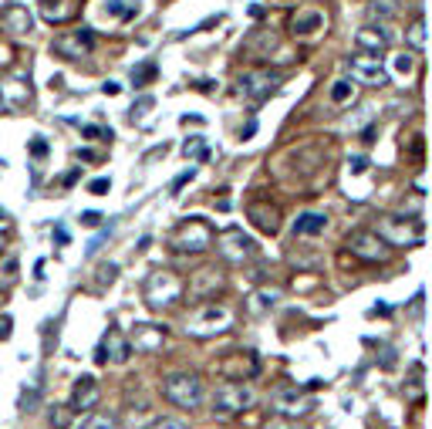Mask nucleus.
<instances>
[{
  "label": "nucleus",
  "instance_id": "nucleus-1",
  "mask_svg": "<svg viewBox=\"0 0 432 429\" xmlns=\"http://www.w3.org/2000/svg\"><path fill=\"white\" fill-rule=\"evenodd\" d=\"M253 402H257V392L250 389L243 379H227L223 386H216V392H213V412L227 416V419L247 412Z\"/></svg>",
  "mask_w": 432,
  "mask_h": 429
},
{
  "label": "nucleus",
  "instance_id": "nucleus-2",
  "mask_svg": "<svg viewBox=\"0 0 432 429\" xmlns=\"http://www.w3.org/2000/svg\"><path fill=\"white\" fill-rule=\"evenodd\" d=\"M280 81H284V78H280L277 72H267V68H250V72H243V75L236 78V95H240V98H247V102H253V105H260V102H267L277 88H280Z\"/></svg>",
  "mask_w": 432,
  "mask_h": 429
},
{
  "label": "nucleus",
  "instance_id": "nucleus-3",
  "mask_svg": "<svg viewBox=\"0 0 432 429\" xmlns=\"http://www.w3.org/2000/svg\"><path fill=\"white\" fill-rule=\"evenodd\" d=\"M162 395H166L172 406H179V409H199L206 392H203L199 375L179 372V375H169V379L162 382Z\"/></svg>",
  "mask_w": 432,
  "mask_h": 429
},
{
  "label": "nucleus",
  "instance_id": "nucleus-4",
  "mask_svg": "<svg viewBox=\"0 0 432 429\" xmlns=\"http://www.w3.org/2000/svg\"><path fill=\"white\" fill-rule=\"evenodd\" d=\"M142 294H146V305H149V308H169V305H176V301H179L183 284H179V277H176V274L156 271V274H149V277H146Z\"/></svg>",
  "mask_w": 432,
  "mask_h": 429
},
{
  "label": "nucleus",
  "instance_id": "nucleus-5",
  "mask_svg": "<svg viewBox=\"0 0 432 429\" xmlns=\"http://www.w3.org/2000/svg\"><path fill=\"white\" fill-rule=\"evenodd\" d=\"M230 321H234L230 308H223V305H203V308L190 318V335H196V338L220 335V331L230 328Z\"/></svg>",
  "mask_w": 432,
  "mask_h": 429
},
{
  "label": "nucleus",
  "instance_id": "nucleus-6",
  "mask_svg": "<svg viewBox=\"0 0 432 429\" xmlns=\"http://www.w3.org/2000/svg\"><path fill=\"white\" fill-rule=\"evenodd\" d=\"M176 250H183V254H199V250H209V243H213V230L199 220V217H193V220H186L176 234H172V240H169Z\"/></svg>",
  "mask_w": 432,
  "mask_h": 429
},
{
  "label": "nucleus",
  "instance_id": "nucleus-7",
  "mask_svg": "<svg viewBox=\"0 0 432 429\" xmlns=\"http://www.w3.org/2000/svg\"><path fill=\"white\" fill-rule=\"evenodd\" d=\"M378 236L392 247H409V243H422V227L419 220H398V217H385L382 227H378Z\"/></svg>",
  "mask_w": 432,
  "mask_h": 429
},
{
  "label": "nucleus",
  "instance_id": "nucleus-8",
  "mask_svg": "<svg viewBox=\"0 0 432 429\" xmlns=\"http://www.w3.org/2000/svg\"><path fill=\"white\" fill-rule=\"evenodd\" d=\"M348 250H352L354 257L368 261V264L389 257V243H385L378 234H368V230H354V234H348Z\"/></svg>",
  "mask_w": 432,
  "mask_h": 429
},
{
  "label": "nucleus",
  "instance_id": "nucleus-9",
  "mask_svg": "<svg viewBox=\"0 0 432 429\" xmlns=\"http://www.w3.org/2000/svg\"><path fill=\"white\" fill-rule=\"evenodd\" d=\"M348 68H352V78L358 81V85H372V88L389 85V75H385L378 54H358V58L348 61Z\"/></svg>",
  "mask_w": 432,
  "mask_h": 429
},
{
  "label": "nucleus",
  "instance_id": "nucleus-10",
  "mask_svg": "<svg viewBox=\"0 0 432 429\" xmlns=\"http://www.w3.org/2000/svg\"><path fill=\"white\" fill-rule=\"evenodd\" d=\"M220 254L227 257V261H250L253 254H257V243H253V236H247L243 230H227V234L220 236Z\"/></svg>",
  "mask_w": 432,
  "mask_h": 429
},
{
  "label": "nucleus",
  "instance_id": "nucleus-11",
  "mask_svg": "<svg viewBox=\"0 0 432 429\" xmlns=\"http://www.w3.org/2000/svg\"><path fill=\"white\" fill-rule=\"evenodd\" d=\"M128 355H132V345H128V338L118 331V328H109L105 331V338H102V345L95 351V358H98V365H105L109 358L122 365V362H128Z\"/></svg>",
  "mask_w": 432,
  "mask_h": 429
},
{
  "label": "nucleus",
  "instance_id": "nucleus-12",
  "mask_svg": "<svg viewBox=\"0 0 432 429\" xmlns=\"http://www.w3.org/2000/svg\"><path fill=\"white\" fill-rule=\"evenodd\" d=\"M91 47H95V34L88 28H81L75 34H58L54 38V51L61 58H84V54H91Z\"/></svg>",
  "mask_w": 432,
  "mask_h": 429
},
{
  "label": "nucleus",
  "instance_id": "nucleus-13",
  "mask_svg": "<svg viewBox=\"0 0 432 429\" xmlns=\"http://www.w3.org/2000/svg\"><path fill=\"white\" fill-rule=\"evenodd\" d=\"M274 409L277 412H287V416H301L311 409V399L301 389H277L274 392Z\"/></svg>",
  "mask_w": 432,
  "mask_h": 429
},
{
  "label": "nucleus",
  "instance_id": "nucleus-14",
  "mask_svg": "<svg viewBox=\"0 0 432 429\" xmlns=\"http://www.w3.org/2000/svg\"><path fill=\"white\" fill-rule=\"evenodd\" d=\"M247 217H250L253 227L264 230V234H277V230H280V213H277V206H271V203H250V206H247Z\"/></svg>",
  "mask_w": 432,
  "mask_h": 429
},
{
  "label": "nucleus",
  "instance_id": "nucleus-15",
  "mask_svg": "<svg viewBox=\"0 0 432 429\" xmlns=\"http://www.w3.org/2000/svg\"><path fill=\"white\" fill-rule=\"evenodd\" d=\"M98 379L95 375H81L78 382H75V392H71V409H95V402H98Z\"/></svg>",
  "mask_w": 432,
  "mask_h": 429
},
{
  "label": "nucleus",
  "instance_id": "nucleus-16",
  "mask_svg": "<svg viewBox=\"0 0 432 429\" xmlns=\"http://www.w3.org/2000/svg\"><path fill=\"white\" fill-rule=\"evenodd\" d=\"M0 28L10 31V34H27V31H31V14H27V7H21V3L3 7V14H0Z\"/></svg>",
  "mask_w": 432,
  "mask_h": 429
},
{
  "label": "nucleus",
  "instance_id": "nucleus-17",
  "mask_svg": "<svg viewBox=\"0 0 432 429\" xmlns=\"http://www.w3.org/2000/svg\"><path fill=\"white\" fill-rule=\"evenodd\" d=\"M78 14V0H44L41 3V17L47 24H65Z\"/></svg>",
  "mask_w": 432,
  "mask_h": 429
},
{
  "label": "nucleus",
  "instance_id": "nucleus-18",
  "mask_svg": "<svg viewBox=\"0 0 432 429\" xmlns=\"http://www.w3.org/2000/svg\"><path fill=\"white\" fill-rule=\"evenodd\" d=\"M223 284V277L216 271H199L196 274V280L190 284V298L193 301H206V298H213L216 294V287Z\"/></svg>",
  "mask_w": 432,
  "mask_h": 429
},
{
  "label": "nucleus",
  "instance_id": "nucleus-19",
  "mask_svg": "<svg viewBox=\"0 0 432 429\" xmlns=\"http://www.w3.org/2000/svg\"><path fill=\"white\" fill-rule=\"evenodd\" d=\"M162 338H166V331H162V328H152V324H139L128 345H135V351H156L159 345H162Z\"/></svg>",
  "mask_w": 432,
  "mask_h": 429
},
{
  "label": "nucleus",
  "instance_id": "nucleus-20",
  "mask_svg": "<svg viewBox=\"0 0 432 429\" xmlns=\"http://www.w3.org/2000/svg\"><path fill=\"white\" fill-rule=\"evenodd\" d=\"M328 230V217L324 213H315V210H308V213H301L297 220H294V234L297 236H317Z\"/></svg>",
  "mask_w": 432,
  "mask_h": 429
},
{
  "label": "nucleus",
  "instance_id": "nucleus-21",
  "mask_svg": "<svg viewBox=\"0 0 432 429\" xmlns=\"http://www.w3.org/2000/svg\"><path fill=\"white\" fill-rule=\"evenodd\" d=\"M389 41H392V34L382 31V28H378V31H375V28H365V31L354 34V44H358V47H368L372 54H382V51L389 47Z\"/></svg>",
  "mask_w": 432,
  "mask_h": 429
},
{
  "label": "nucleus",
  "instance_id": "nucleus-22",
  "mask_svg": "<svg viewBox=\"0 0 432 429\" xmlns=\"http://www.w3.org/2000/svg\"><path fill=\"white\" fill-rule=\"evenodd\" d=\"M291 28H294V34H315L324 28V14L321 10H297Z\"/></svg>",
  "mask_w": 432,
  "mask_h": 429
},
{
  "label": "nucleus",
  "instance_id": "nucleus-23",
  "mask_svg": "<svg viewBox=\"0 0 432 429\" xmlns=\"http://www.w3.org/2000/svg\"><path fill=\"white\" fill-rule=\"evenodd\" d=\"M78 429H122L112 412H88L78 423Z\"/></svg>",
  "mask_w": 432,
  "mask_h": 429
},
{
  "label": "nucleus",
  "instance_id": "nucleus-24",
  "mask_svg": "<svg viewBox=\"0 0 432 429\" xmlns=\"http://www.w3.org/2000/svg\"><path fill=\"white\" fill-rule=\"evenodd\" d=\"M274 47H277V38L271 34V31L260 34V41H247V44H243V51H250V54H257V58H267Z\"/></svg>",
  "mask_w": 432,
  "mask_h": 429
},
{
  "label": "nucleus",
  "instance_id": "nucleus-25",
  "mask_svg": "<svg viewBox=\"0 0 432 429\" xmlns=\"http://www.w3.org/2000/svg\"><path fill=\"white\" fill-rule=\"evenodd\" d=\"M409 41H412V47H419V51L426 47V21H422V17L409 28Z\"/></svg>",
  "mask_w": 432,
  "mask_h": 429
},
{
  "label": "nucleus",
  "instance_id": "nucleus-26",
  "mask_svg": "<svg viewBox=\"0 0 432 429\" xmlns=\"http://www.w3.org/2000/svg\"><path fill=\"white\" fill-rule=\"evenodd\" d=\"M348 98H352V81H334V88H331V102L341 105V102H348Z\"/></svg>",
  "mask_w": 432,
  "mask_h": 429
},
{
  "label": "nucleus",
  "instance_id": "nucleus-27",
  "mask_svg": "<svg viewBox=\"0 0 432 429\" xmlns=\"http://www.w3.org/2000/svg\"><path fill=\"white\" fill-rule=\"evenodd\" d=\"M372 14H375V17H395L398 7H395V0H375V3H372Z\"/></svg>",
  "mask_w": 432,
  "mask_h": 429
},
{
  "label": "nucleus",
  "instance_id": "nucleus-28",
  "mask_svg": "<svg viewBox=\"0 0 432 429\" xmlns=\"http://www.w3.org/2000/svg\"><path fill=\"white\" fill-rule=\"evenodd\" d=\"M146 429H186V423L176 419V416H159L156 423H149Z\"/></svg>",
  "mask_w": 432,
  "mask_h": 429
},
{
  "label": "nucleus",
  "instance_id": "nucleus-29",
  "mask_svg": "<svg viewBox=\"0 0 432 429\" xmlns=\"http://www.w3.org/2000/svg\"><path fill=\"white\" fill-rule=\"evenodd\" d=\"M14 271H17V261L14 257H7L3 261V274H0V284L7 287V284H14Z\"/></svg>",
  "mask_w": 432,
  "mask_h": 429
},
{
  "label": "nucleus",
  "instance_id": "nucleus-30",
  "mask_svg": "<svg viewBox=\"0 0 432 429\" xmlns=\"http://www.w3.org/2000/svg\"><path fill=\"white\" fill-rule=\"evenodd\" d=\"M156 75V65H146V68H139V72H132V81L135 85H146V81Z\"/></svg>",
  "mask_w": 432,
  "mask_h": 429
},
{
  "label": "nucleus",
  "instance_id": "nucleus-31",
  "mask_svg": "<svg viewBox=\"0 0 432 429\" xmlns=\"http://www.w3.org/2000/svg\"><path fill=\"white\" fill-rule=\"evenodd\" d=\"M183 153H186V156H199V159H206V149H203V139H193V142H186V146H183Z\"/></svg>",
  "mask_w": 432,
  "mask_h": 429
},
{
  "label": "nucleus",
  "instance_id": "nucleus-32",
  "mask_svg": "<svg viewBox=\"0 0 432 429\" xmlns=\"http://www.w3.org/2000/svg\"><path fill=\"white\" fill-rule=\"evenodd\" d=\"M81 227H102V213H95V210L81 213Z\"/></svg>",
  "mask_w": 432,
  "mask_h": 429
},
{
  "label": "nucleus",
  "instance_id": "nucleus-33",
  "mask_svg": "<svg viewBox=\"0 0 432 429\" xmlns=\"http://www.w3.org/2000/svg\"><path fill=\"white\" fill-rule=\"evenodd\" d=\"M109 186H112L109 179H91V183H88V193L102 196V193H109Z\"/></svg>",
  "mask_w": 432,
  "mask_h": 429
},
{
  "label": "nucleus",
  "instance_id": "nucleus-34",
  "mask_svg": "<svg viewBox=\"0 0 432 429\" xmlns=\"http://www.w3.org/2000/svg\"><path fill=\"white\" fill-rule=\"evenodd\" d=\"M395 68H398L402 75H409V72H412V54H398V58H395Z\"/></svg>",
  "mask_w": 432,
  "mask_h": 429
},
{
  "label": "nucleus",
  "instance_id": "nucleus-35",
  "mask_svg": "<svg viewBox=\"0 0 432 429\" xmlns=\"http://www.w3.org/2000/svg\"><path fill=\"white\" fill-rule=\"evenodd\" d=\"M193 176H196V169H186V173H183V176H179V179L172 183V193H176V190H183V186H186V183H190Z\"/></svg>",
  "mask_w": 432,
  "mask_h": 429
},
{
  "label": "nucleus",
  "instance_id": "nucleus-36",
  "mask_svg": "<svg viewBox=\"0 0 432 429\" xmlns=\"http://www.w3.org/2000/svg\"><path fill=\"white\" fill-rule=\"evenodd\" d=\"M51 423H54L58 429H61V426H68V409H58V412L51 416Z\"/></svg>",
  "mask_w": 432,
  "mask_h": 429
},
{
  "label": "nucleus",
  "instance_id": "nucleus-37",
  "mask_svg": "<svg viewBox=\"0 0 432 429\" xmlns=\"http://www.w3.org/2000/svg\"><path fill=\"white\" fill-rule=\"evenodd\" d=\"M348 166H352V173H365V169H368V159H365V156H354Z\"/></svg>",
  "mask_w": 432,
  "mask_h": 429
},
{
  "label": "nucleus",
  "instance_id": "nucleus-38",
  "mask_svg": "<svg viewBox=\"0 0 432 429\" xmlns=\"http://www.w3.org/2000/svg\"><path fill=\"white\" fill-rule=\"evenodd\" d=\"M81 132H84L88 139H98V135H112V132H102V129H95V125H84Z\"/></svg>",
  "mask_w": 432,
  "mask_h": 429
},
{
  "label": "nucleus",
  "instance_id": "nucleus-39",
  "mask_svg": "<svg viewBox=\"0 0 432 429\" xmlns=\"http://www.w3.org/2000/svg\"><path fill=\"white\" fill-rule=\"evenodd\" d=\"M10 335V318H0V342Z\"/></svg>",
  "mask_w": 432,
  "mask_h": 429
},
{
  "label": "nucleus",
  "instance_id": "nucleus-40",
  "mask_svg": "<svg viewBox=\"0 0 432 429\" xmlns=\"http://www.w3.org/2000/svg\"><path fill=\"white\" fill-rule=\"evenodd\" d=\"M102 91H105V95H118L122 88H118L115 81H105V85H102Z\"/></svg>",
  "mask_w": 432,
  "mask_h": 429
},
{
  "label": "nucleus",
  "instance_id": "nucleus-41",
  "mask_svg": "<svg viewBox=\"0 0 432 429\" xmlns=\"http://www.w3.org/2000/svg\"><path fill=\"white\" fill-rule=\"evenodd\" d=\"M31 153H34V156H44V153H47V142H34V146H31Z\"/></svg>",
  "mask_w": 432,
  "mask_h": 429
},
{
  "label": "nucleus",
  "instance_id": "nucleus-42",
  "mask_svg": "<svg viewBox=\"0 0 432 429\" xmlns=\"http://www.w3.org/2000/svg\"><path fill=\"white\" fill-rule=\"evenodd\" d=\"M3 217H7V213H3V210H0V220H3Z\"/></svg>",
  "mask_w": 432,
  "mask_h": 429
},
{
  "label": "nucleus",
  "instance_id": "nucleus-43",
  "mask_svg": "<svg viewBox=\"0 0 432 429\" xmlns=\"http://www.w3.org/2000/svg\"><path fill=\"white\" fill-rule=\"evenodd\" d=\"M277 3H291V0H277Z\"/></svg>",
  "mask_w": 432,
  "mask_h": 429
}]
</instances>
